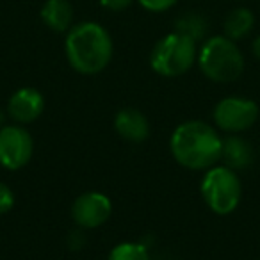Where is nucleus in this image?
<instances>
[{
  "label": "nucleus",
  "instance_id": "nucleus-5",
  "mask_svg": "<svg viewBox=\"0 0 260 260\" xmlns=\"http://www.w3.org/2000/svg\"><path fill=\"white\" fill-rule=\"evenodd\" d=\"M200 191L203 202L214 214L226 216L237 209L242 196V185L232 168L212 166L203 177Z\"/></svg>",
  "mask_w": 260,
  "mask_h": 260
},
{
  "label": "nucleus",
  "instance_id": "nucleus-3",
  "mask_svg": "<svg viewBox=\"0 0 260 260\" xmlns=\"http://www.w3.org/2000/svg\"><path fill=\"white\" fill-rule=\"evenodd\" d=\"M198 66L212 82H234L244 70V57L235 41L226 36L209 38L198 52Z\"/></svg>",
  "mask_w": 260,
  "mask_h": 260
},
{
  "label": "nucleus",
  "instance_id": "nucleus-11",
  "mask_svg": "<svg viewBox=\"0 0 260 260\" xmlns=\"http://www.w3.org/2000/svg\"><path fill=\"white\" fill-rule=\"evenodd\" d=\"M43 23L54 32H68L73 23V6L68 0H47L40 13Z\"/></svg>",
  "mask_w": 260,
  "mask_h": 260
},
{
  "label": "nucleus",
  "instance_id": "nucleus-19",
  "mask_svg": "<svg viewBox=\"0 0 260 260\" xmlns=\"http://www.w3.org/2000/svg\"><path fill=\"white\" fill-rule=\"evenodd\" d=\"M253 54H255V57L260 59V36L255 38V41H253Z\"/></svg>",
  "mask_w": 260,
  "mask_h": 260
},
{
  "label": "nucleus",
  "instance_id": "nucleus-13",
  "mask_svg": "<svg viewBox=\"0 0 260 260\" xmlns=\"http://www.w3.org/2000/svg\"><path fill=\"white\" fill-rule=\"evenodd\" d=\"M221 159L226 160V166L235 170V168H244L251 162L253 152L251 146L241 138H228L223 141V155Z\"/></svg>",
  "mask_w": 260,
  "mask_h": 260
},
{
  "label": "nucleus",
  "instance_id": "nucleus-2",
  "mask_svg": "<svg viewBox=\"0 0 260 260\" xmlns=\"http://www.w3.org/2000/svg\"><path fill=\"white\" fill-rule=\"evenodd\" d=\"M64 50L68 62L82 75H94L107 68L112 59L111 34L96 22L73 25L66 34Z\"/></svg>",
  "mask_w": 260,
  "mask_h": 260
},
{
  "label": "nucleus",
  "instance_id": "nucleus-6",
  "mask_svg": "<svg viewBox=\"0 0 260 260\" xmlns=\"http://www.w3.org/2000/svg\"><path fill=\"white\" fill-rule=\"evenodd\" d=\"M258 105L249 98L228 96L223 98L214 109V121L224 132L237 134L251 128L258 119Z\"/></svg>",
  "mask_w": 260,
  "mask_h": 260
},
{
  "label": "nucleus",
  "instance_id": "nucleus-9",
  "mask_svg": "<svg viewBox=\"0 0 260 260\" xmlns=\"http://www.w3.org/2000/svg\"><path fill=\"white\" fill-rule=\"evenodd\" d=\"M45 111V96L34 87H22L9 98L8 112L16 123H32Z\"/></svg>",
  "mask_w": 260,
  "mask_h": 260
},
{
  "label": "nucleus",
  "instance_id": "nucleus-1",
  "mask_svg": "<svg viewBox=\"0 0 260 260\" xmlns=\"http://www.w3.org/2000/svg\"><path fill=\"white\" fill-rule=\"evenodd\" d=\"M175 160L187 170H209L223 155V139L203 121H185L175 128L170 139Z\"/></svg>",
  "mask_w": 260,
  "mask_h": 260
},
{
  "label": "nucleus",
  "instance_id": "nucleus-10",
  "mask_svg": "<svg viewBox=\"0 0 260 260\" xmlns=\"http://www.w3.org/2000/svg\"><path fill=\"white\" fill-rule=\"evenodd\" d=\"M114 128L123 139L130 143H143L150 136V123L141 111L125 107L114 116Z\"/></svg>",
  "mask_w": 260,
  "mask_h": 260
},
{
  "label": "nucleus",
  "instance_id": "nucleus-17",
  "mask_svg": "<svg viewBox=\"0 0 260 260\" xmlns=\"http://www.w3.org/2000/svg\"><path fill=\"white\" fill-rule=\"evenodd\" d=\"M15 207V194H13L11 187L6 185L4 182H0V214H6Z\"/></svg>",
  "mask_w": 260,
  "mask_h": 260
},
{
  "label": "nucleus",
  "instance_id": "nucleus-18",
  "mask_svg": "<svg viewBox=\"0 0 260 260\" xmlns=\"http://www.w3.org/2000/svg\"><path fill=\"white\" fill-rule=\"evenodd\" d=\"M132 2H134V0H100V6L107 9V11L118 13V11H125L126 8H130Z\"/></svg>",
  "mask_w": 260,
  "mask_h": 260
},
{
  "label": "nucleus",
  "instance_id": "nucleus-16",
  "mask_svg": "<svg viewBox=\"0 0 260 260\" xmlns=\"http://www.w3.org/2000/svg\"><path fill=\"white\" fill-rule=\"evenodd\" d=\"M141 8H145L146 11H152V13H162L171 9L175 4H177L178 0H138Z\"/></svg>",
  "mask_w": 260,
  "mask_h": 260
},
{
  "label": "nucleus",
  "instance_id": "nucleus-7",
  "mask_svg": "<svg viewBox=\"0 0 260 260\" xmlns=\"http://www.w3.org/2000/svg\"><path fill=\"white\" fill-rule=\"evenodd\" d=\"M34 152V141L23 126L9 125L0 128V166L9 171L27 166Z\"/></svg>",
  "mask_w": 260,
  "mask_h": 260
},
{
  "label": "nucleus",
  "instance_id": "nucleus-12",
  "mask_svg": "<svg viewBox=\"0 0 260 260\" xmlns=\"http://www.w3.org/2000/svg\"><path fill=\"white\" fill-rule=\"evenodd\" d=\"M253 25H255V15L251 9L237 8L224 20V36L230 38L232 41L242 40L251 32Z\"/></svg>",
  "mask_w": 260,
  "mask_h": 260
},
{
  "label": "nucleus",
  "instance_id": "nucleus-8",
  "mask_svg": "<svg viewBox=\"0 0 260 260\" xmlns=\"http://www.w3.org/2000/svg\"><path fill=\"white\" fill-rule=\"evenodd\" d=\"M112 203L105 194L96 191H89L80 194L73 202L72 217L80 228H98L111 217Z\"/></svg>",
  "mask_w": 260,
  "mask_h": 260
},
{
  "label": "nucleus",
  "instance_id": "nucleus-14",
  "mask_svg": "<svg viewBox=\"0 0 260 260\" xmlns=\"http://www.w3.org/2000/svg\"><path fill=\"white\" fill-rule=\"evenodd\" d=\"M107 260H150L148 249L138 242H121L114 246Z\"/></svg>",
  "mask_w": 260,
  "mask_h": 260
},
{
  "label": "nucleus",
  "instance_id": "nucleus-4",
  "mask_svg": "<svg viewBox=\"0 0 260 260\" xmlns=\"http://www.w3.org/2000/svg\"><path fill=\"white\" fill-rule=\"evenodd\" d=\"M196 41L182 32H171L160 38L150 54V64L162 77H180L196 62Z\"/></svg>",
  "mask_w": 260,
  "mask_h": 260
},
{
  "label": "nucleus",
  "instance_id": "nucleus-15",
  "mask_svg": "<svg viewBox=\"0 0 260 260\" xmlns=\"http://www.w3.org/2000/svg\"><path fill=\"white\" fill-rule=\"evenodd\" d=\"M177 30L182 34H187V36H191L196 41L205 36V20L198 15H187L177 22Z\"/></svg>",
  "mask_w": 260,
  "mask_h": 260
}]
</instances>
